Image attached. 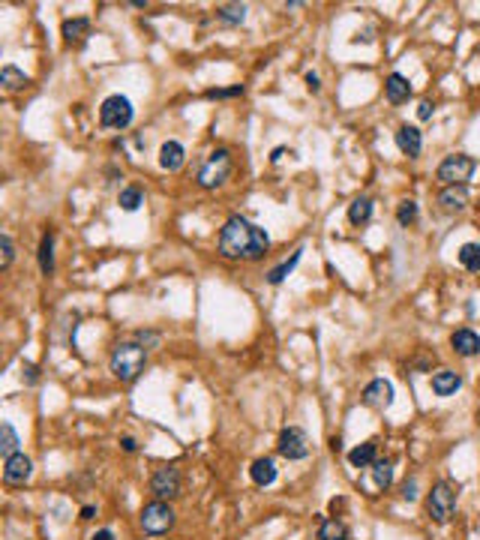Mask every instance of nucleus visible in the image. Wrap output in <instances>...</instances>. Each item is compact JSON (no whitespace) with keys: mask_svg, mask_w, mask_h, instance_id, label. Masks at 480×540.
I'll list each match as a JSON object with an SVG mask.
<instances>
[{"mask_svg":"<svg viewBox=\"0 0 480 540\" xmlns=\"http://www.w3.org/2000/svg\"><path fill=\"white\" fill-rule=\"evenodd\" d=\"M18 432L12 429V423H0V453H3V459L9 456H15L18 453Z\"/></svg>","mask_w":480,"mask_h":540,"instance_id":"obj_25","label":"nucleus"},{"mask_svg":"<svg viewBox=\"0 0 480 540\" xmlns=\"http://www.w3.org/2000/svg\"><path fill=\"white\" fill-rule=\"evenodd\" d=\"M402 498H405V501H418V480H405V486H402Z\"/></svg>","mask_w":480,"mask_h":540,"instance_id":"obj_34","label":"nucleus"},{"mask_svg":"<svg viewBox=\"0 0 480 540\" xmlns=\"http://www.w3.org/2000/svg\"><path fill=\"white\" fill-rule=\"evenodd\" d=\"M432 393L436 396H454L459 387H463V375L454 372V369H438V372H432Z\"/></svg>","mask_w":480,"mask_h":540,"instance_id":"obj_14","label":"nucleus"},{"mask_svg":"<svg viewBox=\"0 0 480 540\" xmlns=\"http://www.w3.org/2000/svg\"><path fill=\"white\" fill-rule=\"evenodd\" d=\"M391 402H393V384L391 381H384V378H375V381L366 384L364 405H369V408H387Z\"/></svg>","mask_w":480,"mask_h":540,"instance_id":"obj_11","label":"nucleus"},{"mask_svg":"<svg viewBox=\"0 0 480 540\" xmlns=\"http://www.w3.org/2000/svg\"><path fill=\"white\" fill-rule=\"evenodd\" d=\"M141 528H144V534H153V537H159V534H166V531L175 528V510H171V504L159 501V498L150 501V504H144Z\"/></svg>","mask_w":480,"mask_h":540,"instance_id":"obj_6","label":"nucleus"},{"mask_svg":"<svg viewBox=\"0 0 480 540\" xmlns=\"http://www.w3.org/2000/svg\"><path fill=\"white\" fill-rule=\"evenodd\" d=\"M180 489H184V477H180V468L177 465H159L157 471L150 474V492L157 495L159 501L177 498Z\"/></svg>","mask_w":480,"mask_h":540,"instance_id":"obj_8","label":"nucleus"},{"mask_svg":"<svg viewBox=\"0 0 480 540\" xmlns=\"http://www.w3.org/2000/svg\"><path fill=\"white\" fill-rule=\"evenodd\" d=\"M459 264L465 270H472V273H477L480 270V243H463V246H459Z\"/></svg>","mask_w":480,"mask_h":540,"instance_id":"obj_29","label":"nucleus"},{"mask_svg":"<svg viewBox=\"0 0 480 540\" xmlns=\"http://www.w3.org/2000/svg\"><path fill=\"white\" fill-rule=\"evenodd\" d=\"M30 474H33L30 456L15 453V456L6 459V465H3V480H6L9 486H24L27 480H30Z\"/></svg>","mask_w":480,"mask_h":540,"instance_id":"obj_10","label":"nucleus"},{"mask_svg":"<svg viewBox=\"0 0 480 540\" xmlns=\"http://www.w3.org/2000/svg\"><path fill=\"white\" fill-rule=\"evenodd\" d=\"M396 147H400L405 156H420V150H423V132L418 129V126H400L396 129Z\"/></svg>","mask_w":480,"mask_h":540,"instance_id":"obj_12","label":"nucleus"},{"mask_svg":"<svg viewBox=\"0 0 480 540\" xmlns=\"http://www.w3.org/2000/svg\"><path fill=\"white\" fill-rule=\"evenodd\" d=\"M267 231L258 228L256 222L243 219V216H229L220 228V237H216V249L229 261H258L267 252Z\"/></svg>","mask_w":480,"mask_h":540,"instance_id":"obj_1","label":"nucleus"},{"mask_svg":"<svg viewBox=\"0 0 480 540\" xmlns=\"http://www.w3.org/2000/svg\"><path fill=\"white\" fill-rule=\"evenodd\" d=\"M276 450H279V456L288 459V462H297V459L310 456V438H306V432L301 426H285L279 432Z\"/></svg>","mask_w":480,"mask_h":540,"instance_id":"obj_9","label":"nucleus"},{"mask_svg":"<svg viewBox=\"0 0 480 540\" xmlns=\"http://www.w3.org/2000/svg\"><path fill=\"white\" fill-rule=\"evenodd\" d=\"M117 204H121L126 213H135L144 204V192H141L139 186H126V189H121V198H117Z\"/></svg>","mask_w":480,"mask_h":540,"instance_id":"obj_30","label":"nucleus"},{"mask_svg":"<svg viewBox=\"0 0 480 540\" xmlns=\"http://www.w3.org/2000/svg\"><path fill=\"white\" fill-rule=\"evenodd\" d=\"M369 219H373V198H366V195L355 198V201L348 204V222L351 225H366Z\"/></svg>","mask_w":480,"mask_h":540,"instance_id":"obj_20","label":"nucleus"},{"mask_svg":"<svg viewBox=\"0 0 480 540\" xmlns=\"http://www.w3.org/2000/svg\"><path fill=\"white\" fill-rule=\"evenodd\" d=\"M121 447L126 450V453H135V450H139V441H135L132 435H123L121 438Z\"/></svg>","mask_w":480,"mask_h":540,"instance_id":"obj_35","label":"nucleus"},{"mask_svg":"<svg viewBox=\"0 0 480 540\" xmlns=\"http://www.w3.org/2000/svg\"><path fill=\"white\" fill-rule=\"evenodd\" d=\"M132 114H135V108L123 93H112L99 105V123L105 129H126L132 123Z\"/></svg>","mask_w":480,"mask_h":540,"instance_id":"obj_4","label":"nucleus"},{"mask_svg":"<svg viewBox=\"0 0 480 540\" xmlns=\"http://www.w3.org/2000/svg\"><path fill=\"white\" fill-rule=\"evenodd\" d=\"M216 21L220 24H229V27H238L247 21V6L243 3H225L216 9Z\"/></svg>","mask_w":480,"mask_h":540,"instance_id":"obj_21","label":"nucleus"},{"mask_svg":"<svg viewBox=\"0 0 480 540\" xmlns=\"http://www.w3.org/2000/svg\"><path fill=\"white\" fill-rule=\"evenodd\" d=\"M418 117H420V120H429V117H432V102H420L418 105Z\"/></svg>","mask_w":480,"mask_h":540,"instance_id":"obj_37","label":"nucleus"},{"mask_svg":"<svg viewBox=\"0 0 480 540\" xmlns=\"http://www.w3.org/2000/svg\"><path fill=\"white\" fill-rule=\"evenodd\" d=\"M438 204H441V210H447V213L465 210L468 189L465 186H445V189H441V195H438Z\"/></svg>","mask_w":480,"mask_h":540,"instance_id":"obj_16","label":"nucleus"},{"mask_svg":"<svg viewBox=\"0 0 480 540\" xmlns=\"http://www.w3.org/2000/svg\"><path fill=\"white\" fill-rule=\"evenodd\" d=\"M63 39H66L69 45L72 42H81L85 39V36L90 33V21L87 18H66V21H63Z\"/></svg>","mask_w":480,"mask_h":540,"instance_id":"obj_22","label":"nucleus"},{"mask_svg":"<svg viewBox=\"0 0 480 540\" xmlns=\"http://www.w3.org/2000/svg\"><path fill=\"white\" fill-rule=\"evenodd\" d=\"M306 87L312 90V93H319V87H321V81H319V75L315 72H306Z\"/></svg>","mask_w":480,"mask_h":540,"instance_id":"obj_36","label":"nucleus"},{"mask_svg":"<svg viewBox=\"0 0 480 540\" xmlns=\"http://www.w3.org/2000/svg\"><path fill=\"white\" fill-rule=\"evenodd\" d=\"M450 345H454V351H456L459 357H474V354H480V336H477L472 327L454 330V336H450Z\"/></svg>","mask_w":480,"mask_h":540,"instance_id":"obj_13","label":"nucleus"},{"mask_svg":"<svg viewBox=\"0 0 480 540\" xmlns=\"http://www.w3.org/2000/svg\"><path fill=\"white\" fill-rule=\"evenodd\" d=\"M112 372L114 378H121V381H135L144 366H148V348L139 345V342H121L114 351H112Z\"/></svg>","mask_w":480,"mask_h":540,"instance_id":"obj_2","label":"nucleus"},{"mask_svg":"<svg viewBox=\"0 0 480 540\" xmlns=\"http://www.w3.org/2000/svg\"><path fill=\"white\" fill-rule=\"evenodd\" d=\"M438 180L445 186H465V180L474 174V159L465 156V153H454V156H445L438 165Z\"/></svg>","mask_w":480,"mask_h":540,"instance_id":"obj_7","label":"nucleus"},{"mask_svg":"<svg viewBox=\"0 0 480 540\" xmlns=\"http://www.w3.org/2000/svg\"><path fill=\"white\" fill-rule=\"evenodd\" d=\"M373 480L378 489H387L393 483V462L391 459H375L373 462Z\"/></svg>","mask_w":480,"mask_h":540,"instance_id":"obj_28","label":"nucleus"},{"mask_svg":"<svg viewBox=\"0 0 480 540\" xmlns=\"http://www.w3.org/2000/svg\"><path fill=\"white\" fill-rule=\"evenodd\" d=\"M184 159H186V150H184L180 141H166L159 147V165L166 171H177L180 165H184Z\"/></svg>","mask_w":480,"mask_h":540,"instance_id":"obj_17","label":"nucleus"},{"mask_svg":"<svg viewBox=\"0 0 480 540\" xmlns=\"http://www.w3.org/2000/svg\"><path fill=\"white\" fill-rule=\"evenodd\" d=\"M319 540H348V525L339 519H324L319 525Z\"/></svg>","mask_w":480,"mask_h":540,"instance_id":"obj_27","label":"nucleus"},{"mask_svg":"<svg viewBox=\"0 0 480 540\" xmlns=\"http://www.w3.org/2000/svg\"><path fill=\"white\" fill-rule=\"evenodd\" d=\"M301 258H303V249H294L285 261H279V264L270 270V273H267V282H270V285H279V282H283V279L297 267V261H301Z\"/></svg>","mask_w":480,"mask_h":540,"instance_id":"obj_23","label":"nucleus"},{"mask_svg":"<svg viewBox=\"0 0 480 540\" xmlns=\"http://www.w3.org/2000/svg\"><path fill=\"white\" fill-rule=\"evenodd\" d=\"M12 261H15V243L9 234H3V237H0V270H9Z\"/></svg>","mask_w":480,"mask_h":540,"instance_id":"obj_32","label":"nucleus"},{"mask_svg":"<svg viewBox=\"0 0 480 540\" xmlns=\"http://www.w3.org/2000/svg\"><path fill=\"white\" fill-rule=\"evenodd\" d=\"M141 342H157V333H139Z\"/></svg>","mask_w":480,"mask_h":540,"instance_id":"obj_41","label":"nucleus"},{"mask_svg":"<svg viewBox=\"0 0 480 540\" xmlns=\"http://www.w3.org/2000/svg\"><path fill=\"white\" fill-rule=\"evenodd\" d=\"M348 462L355 465V468L373 465V462H375V441H364V444L351 447V450H348Z\"/></svg>","mask_w":480,"mask_h":540,"instance_id":"obj_24","label":"nucleus"},{"mask_svg":"<svg viewBox=\"0 0 480 540\" xmlns=\"http://www.w3.org/2000/svg\"><path fill=\"white\" fill-rule=\"evenodd\" d=\"M249 477H252V483L256 486H270L276 480V462L274 459H256L252 462V468H249Z\"/></svg>","mask_w":480,"mask_h":540,"instance_id":"obj_18","label":"nucleus"},{"mask_svg":"<svg viewBox=\"0 0 480 540\" xmlns=\"http://www.w3.org/2000/svg\"><path fill=\"white\" fill-rule=\"evenodd\" d=\"M0 84H3L6 90H24L27 84H30V78H27L18 66H3L0 69Z\"/></svg>","mask_w":480,"mask_h":540,"instance_id":"obj_26","label":"nucleus"},{"mask_svg":"<svg viewBox=\"0 0 480 540\" xmlns=\"http://www.w3.org/2000/svg\"><path fill=\"white\" fill-rule=\"evenodd\" d=\"M24 378H27V384H36V378H39V375H36V366L33 363L24 366Z\"/></svg>","mask_w":480,"mask_h":540,"instance_id":"obj_38","label":"nucleus"},{"mask_svg":"<svg viewBox=\"0 0 480 540\" xmlns=\"http://www.w3.org/2000/svg\"><path fill=\"white\" fill-rule=\"evenodd\" d=\"M94 513H96L94 504H85V507H81V519H94Z\"/></svg>","mask_w":480,"mask_h":540,"instance_id":"obj_40","label":"nucleus"},{"mask_svg":"<svg viewBox=\"0 0 480 540\" xmlns=\"http://www.w3.org/2000/svg\"><path fill=\"white\" fill-rule=\"evenodd\" d=\"M90 540H114V531H108V528H103V531H96Z\"/></svg>","mask_w":480,"mask_h":540,"instance_id":"obj_39","label":"nucleus"},{"mask_svg":"<svg viewBox=\"0 0 480 540\" xmlns=\"http://www.w3.org/2000/svg\"><path fill=\"white\" fill-rule=\"evenodd\" d=\"M39 270H42V276H51L54 273V231L48 228L42 234V240H39Z\"/></svg>","mask_w":480,"mask_h":540,"instance_id":"obj_19","label":"nucleus"},{"mask_svg":"<svg viewBox=\"0 0 480 540\" xmlns=\"http://www.w3.org/2000/svg\"><path fill=\"white\" fill-rule=\"evenodd\" d=\"M231 174V150H213L211 156H207V162L202 165V171H198V186L202 189H216V186H222L225 180H229Z\"/></svg>","mask_w":480,"mask_h":540,"instance_id":"obj_3","label":"nucleus"},{"mask_svg":"<svg viewBox=\"0 0 480 540\" xmlns=\"http://www.w3.org/2000/svg\"><path fill=\"white\" fill-rule=\"evenodd\" d=\"M427 513L432 522H450L456 513V489L450 483H436L427 495Z\"/></svg>","mask_w":480,"mask_h":540,"instance_id":"obj_5","label":"nucleus"},{"mask_svg":"<svg viewBox=\"0 0 480 540\" xmlns=\"http://www.w3.org/2000/svg\"><path fill=\"white\" fill-rule=\"evenodd\" d=\"M283 156H285V147H276V150H274V156H270V159H274V162H279Z\"/></svg>","mask_w":480,"mask_h":540,"instance_id":"obj_42","label":"nucleus"},{"mask_svg":"<svg viewBox=\"0 0 480 540\" xmlns=\"http://www.w3.org/2000/svg\"><path fill=\"white\" fill-rule=\"evenodd\" d=\"M414 219H418V201L405 198V201H400V207H396V222H400V225H411Z\"/></svg>","mask_w":480,"mask_h":540,"instance_id":"obj_31","label":"nucleus"},{"mask_svg":"<svg viewBox=\"0 0 480 540\" xmlns=\"http://www.w3.org/2000/svg\"><path fill=\"white\" fill-rule=\"evenodd\" d=\"M204 96L207 99H231V96H243V87L234 84V87H222V90H207Z\"/></svg>","mask_w":480,"mask_h":540,"instance_id":"obj_33","label":"nucleus"},{"mask_svg":"<svg viewBox=\"0 0 480 540\" xmlns=\"http://www.w3.org/2000/svg\"><path fill=\"white\" fill-rule=\"evenodd\" d=\"M384 93H387V102H393V105L405 102V99L411 96L409 78H405L402 72H391V75H387V81H384Z\"/></svg>","mask_w":480,"mask_h":540,"instance_id":"obj_15","label":"nucleus"}]
</instances>
